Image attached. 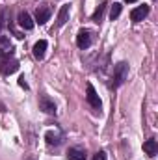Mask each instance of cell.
<instances>
[{"mask_svg": "<svg viewBox=\"0 0 158 160\" xmlns=\"http://www.w3.org/2000/svg\"><path fill=\"white\" fill-rule=\"evenodd\" d=\"M126 77H128V63H126V62H119V63L114 65V73H112V82H110V86H112L114 89L121 88V86L125 84Z\"/></svg>", "mask_w": 158, "mask_h": 160, "instance_id": "6da1fadb", "label": "cell"}, {"mask_svg": "<svg viewBox=\"0 0 158 160\" xmlns=\"http://www.w3.org/2000/svg\"><path fill=\"white\" fill-rule=\"evenodd\" d=\"M86 99H87V104H89L95 112H101L102 102H101V99H99V95H97V91H95V88H93L91 84H87V88H86Z\"/></svg>", "mask_w": 158, "mask_h": 160, "instance_id": "7a4b0ae2", "label": "cell"}, {"mask_svg": "<svg viewBox=\"0 0 158 160\" xmlns=\"http://www.w3.org/2000/svg\"><path fill=\"white\" fill-rule=\"evenodd\" d=\"M91 43H93V34H91L89 30L82 28V30L78 32V36H77V45H78V48L86 50V48L91 47Z\"/></svg>", "mask_w": 158, "mask_h": 160, "instance_id": "3957f363", "label": "cell"}, {"mask_svg": "<svg viewBox=\"0 0 158 160\" xmlns=\"http://www.w3.org/2000/svg\"><path fill=\"white\" fill-rule=\"evenodd\" d=\"M19 71V62L15 60V58H6L4 62H2V65H0V73L4 75V77H9V75H13V73H17Z\"/></svg>", "mask_w": 158, "mask_h": 160, "instance_id": "277c9868", "label": "cell"}, {"mask_svg": "<svg viewBox=\"0 0 158 160\" xmlns=\"http://www.w3.org/2000/svg\"><path fill=\"white\" fill-rule=\"evenodd\" d=\"M39 110H43L45 114H56V102L48 97V95H41L39 97Z\"/></svg>", "mask_w": 158, "mask_h": 160, "instance_id": "5b68a950", "label": "cell"}, {"mask_svg": "<svg viewBox=\"0 0 158 160\" xmlns=\"http://www.w3.org/2000/svg\"><path fill=\"white\" fill-rule=\"evenodd\" d=\"M50 6L48 4H41L37 6V9H36V21L39 22V24H45L48 19H50Z\"/></svg>", "mask_w": 158, "mask_h": 160, "instance_id": "8992f818", "label": "cell"}, {"mask_svg": "<svg viewBox=\"0 0 158 160\" xmlns=\"http://www.w3.org/2000/svg\"><path fill=\"white\" fill-rule=\"evenodd\" d=\"M149 15V6H138V8H134L132 11H130V19H132V22H141L145 17Z\"/></svg>", "mask_w": 158, "mask_h": 160, "instance_id": "52a82bcc", "label": "cell"}, {"mask_svg": "<svg viewBox=\"0 0 158 160\" xmlns=\"http://www.w3.org/2000/svg\"><path fill=\"white\" fill-rule=\"evenodd\" d=\"M45 140H47V143H48V145L58 147V145H62V143H63L65 136H63L62 132H58V130H48V132L45 134Z\"/></svg>", "mask_w": 158, "mask_h": 160, "instance_id": "ba28073f", "label": "cell"}, {"mask_svg": "<svg viewBox=\"0 0 158 160\" xmlns=\"http://www.w3.org/2000/svg\"><path fill=\"white\" fill-rule=\"evenodd\" d=\"M17 22H19V26L22 30H32L34 28V21H32V17H30L28 11H21L19 17H17Z\"/></svg>", "mask_w": 158, "mask_h": 160, "instance_id": "9c48e42d", "label": "cell"}, {"mask_svg": "<svg viewBox=\"0 0 158 160\" xmlns=\"http://www.w3.org/2000/svg\"><path fill=\"white\" fill-rule=\"evenodd\" d=\"M67 158L69 160H86L87 158V153H86V149H82V147H69Z\"/></svg>", "mask_w": 158, "mask_h": 160, "instance_id": "30bf717a", "label": "cell"}, {"mask_svg": "<svg viewBox=\"0 0 158 160\" xmlns=\"http://www.w3.org/2000/svg\"><path fill=\"white\" fill-rule=\"evenodd\" d=\"M47 47H48V43L45 39H39L36 45H34V56H36V60H43L45 58V52H47Z\"/></svg>", "mask_w": 158, "mask_h": 160, "instance_id": "8fae6325", "label": "cell"}, {"mask_svg": "<svg viewBox=\"0 0 158 160\" xmlns=\"http://www.w3.org/2000/svg\"><path fill=\"white\" fill-rule=\"evenodd\" d=\"M143 151H145L149 157H156V153H158V143H156V140H155V138H149V140L143 143Z\"/></svg>", "mask_w": 158, "mask_h": 160, "instance_id": "7c38bea8", "label": "cell"}, {"mask_svg": "<svg viewBox=\"0 0 158 160\" xmlns=\"http://www.w3.org/2000/svg\"><path fill=\"white\" fill-rule=\"evenodd\" d=\"M67 21H69V6L65 4V6H62V8H60V11H58L56 24H58V26H63Z\"/></svg>", "mask_w": 158, "mask_h": 160, "instance_id": "4fadbf2b", "label": "cell"}, {"mask_svg": "<svg viewBox=\"0 0 158 160\" xmlns=\"http://www.w3.org/2000/svg\"><path fill=\"white\" fill-rule=\"evenodd\" d=\"M104 9H106V2H102V4L95 9V13L91 15V21H93V22H101V21H102V15H104Z\"/></svg>", "mask_w": 158, "mask_h": 160, "instance_id": "5bb4252c", "label": "cell"}, {"mask_svg": "<svg viewBox=\"0 0 158 160\" xmlns=\"http://www.w3.org/2000/svg\"><path fill=\"white\" fill-rule=\"evenodd\" d=\"M121 9H123V6L119 4V2H114V6H112V9H110V21H116L119 15H121Z\"/></svg>", "mask_w": 158, "mask_h": 160, "instance_id": "9a60e30c", "label": "cell"}, {"mask_svg": "<svg viewBox=\"0 0 158 160\" xmlns=\"http://www.w3.org/2000/svg\"><path fill=\"white\" fill-rule=\"evenodd\" d=\"M0 47L4 48V54L6 52H13V47H11V43L7 38H4V36H0Z\"/></svg>", "mask_w": 158, "mask_h": 160, "instance_id": "2e32d148", "label": "cell"}, {"mask_svg": "<svg viewBox=\"0 0 158 160\" xmlns=\"http://www.w3.org/2000/svg\"><path fill=\"white\" fill-rule=\"evenodd\" d=\"M4 26H6V11L2 9V11H0V32H2Z\"/></svg>", "mask_w": 158, "mask_h": 160, "instance_id": "e0dca14e", "label": "cell"}, {"mask_svg": "<svg viewBox=\"0 0 158 160\" xmlns=\"http://www.w3.org/2000/svg\"><path fill=\"white\" fill-rule=\"evenodd\" d=\"M93 160H106V153H104V151H99V153H95Z\"/></svg>", "mask_w": 158, "mask_h": 160, "instance_id": "ac0fdd59", "label": "cell"}, {"mask_svg": "<svg viewBox=\"0 0 158 160\" xmlns=\"http://www.w3.org/2000/svg\"><path fill=\"white\" fill-rule=\"evenodd\" d=\"M19 86H21V88H24V89H28V84L24 82V77H21V78H19Z\"/></svg>", "mask_w": 158, "mask_h": 160, "instance_id": "d6986e66", "label": "cell"}, {"mask_svg": "<svg viewBox=\"0 0 158 160\" xmlns=\"http://www.w3.org/2000/svg\"><path fill=\"white\" fill-rule=\"evenodd\" d=\"M2 112H6V106H4V102H0V114Z\"/></svg>", "mask_w": 158, "mask_h": 160, "instance_id": "ffe728a7", "label": "cell"}, {"mask_svg": "<svg viewBox=\"0 0 158 160\" xmlns=\"http://www.w3.org/2000/svg\"><path fill=\"white\" fill-rule=\"evenodd\" d=\"M126 2H136V0H126Z\"/></svg>", "mask_w": 158, "mask_h": 160, "instance_id": "44dd1931", "label": "cell"}, {"mask_svg": "<svg viewBox=\"0 0 158 160\" xmlns=\"http://www.w3.org/2000/svg\"><path fill=\"white\" fill-rule=\"evenodd\" d=\"M2 54H4V52H0V56H2Z\"/></svg>", "mask_w": 158, "mask_h": 160, "instance_id": "7402d4cb", "label": "cell"}]
</instances>
